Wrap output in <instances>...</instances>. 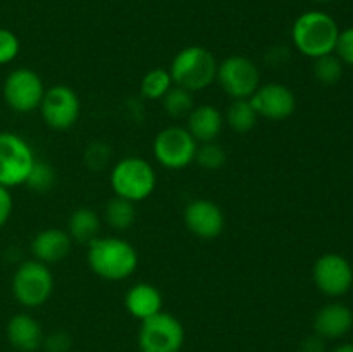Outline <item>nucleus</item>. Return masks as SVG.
Masks as SVG:
<instances>
[{"label":"nucleus","mask_w":353,"mask_h":352,"mask_svg":"<svg viewBox=\"0 0 353 352\" xmlns=\"http://www.w3.org/2000/svg\"><path fill=\"white\" fill-rule=\"evenodd\" d=\"M196 148L199 144L185 126H168L155 137L154 157L162 168L178 171L195 162Z\"/></svg>","instance_id":"6e6552de"},{"label":"nucleus","mask_w":353,"mask_h":352,"mask_svg":"<svg viewBox=\"0 0 353 352\" xmlns=\"http://www.w3.org/2000/svg\"><path fill=\"white\" fill-rule=\"evenodd\" d=\"M69 344H71L69 337L65 333H62V331L50 335L45 340V347H47L48 352H65L69 349Z\"/></svg>","instance_id":"2f4dec72"},{"label":"nucleus","mask_w":353,"mask_h":352,"mask_svg":"<svg viewBox=\"0 0 353 352\" xmlns=\"http://www.w3.org/2000/svg\"><path fill=\"white\" fill-rule=\"evenodd\" d=\"M259 121L257 110L252 106L250 99H236L233 100L226 110L224 116V123L236 133H248L255 128Z\"/></svg>","instance_id":"412c9836"},{"label":"nucleus","mask_w":353,"mask_h":352,"mask_svg":"<svg viewBox=\"0 0 353 352\" xmlns=\"http://www.w3.org/2000/svg\"><path fill=\"white\" fill-rule=\"evenodd\" d=\"M10 214H12V195L9 188L0 185V228L9 221Z\"/></svg>","instance_id":"7c9ffc66"},{"label":"nucleus","mask_w":353,"mask_h":352,"mask_svg":"<svg viewBox=\"0 0 353 352\" xmlns=\"http://www.w3.org/2000/svg\"><path fill=\"white\" fill-rule=\"evenodd\" d=\"M54 292V275L50 268L37 259L21 262L12 276V295L21 306L40 307Z\"/></svg>","instance_id":"39448f33"},{"label":"nucleus","mask_w":353,"mask_h":352,"mask_svg":"<svg viewBox=\"0 0 353 352\" xmlns=\"http://www.w3.org/2000/svg\"><path fill=\"white\" fill-rule=\"evenodd\" d=\"M217 61L212 52L200 45H190L174 55L169 68L176 86L195 93L205 90L216 81Z\"/></svg>","instance_id":"7ed1b4c3"},{"label":"nucleus","mask_w":353,"mask_h":352,"mask_svg":"<svg viewBox=\"0 0 353 352\" xmlns=\"http://www.w3.org/2000/svg\"><path fill=\"white\" fill-rule=\"evenodd\" d=\"M24 185L30 186L34 192H47L54 185V169L47 162L34 161L30 176H28Z\"/></svg>","instance_id":"bb28decb"},{"label":"nucleus","mask_w":353,"mask_h":352,"mask_svg":"<svg viewBox=\"0 0 353 352\" xmlns=\"http://www.w3.org/2000/svg\"><path fill=\"white\" fill-rule=\"evenodd\" d=\"M314 75H316L317 81L323 85H336L343 76V62L340 57L334 54L323 55L319 59H314Z\"/></svg>","instance_id":"393cba45"},{"label":"nucleus","mask_w":353,"mask_h":352,"mask_svg":"<svg viewBox=\"0 0 353 352\" xmlns=\"http://www.w3.org/2000/svg\"><path fill=\"white\" fill-rule=\"evenodd\" d=\"M162 304H164V300H162L161 290L145 282L133 285L124 295L126 311L140 321L161 313Z\"/></svg>","instance_id":"a211bd4d"},{"label":"nucleus","mask_w":353,"mask_h":352,"mask_svg":"<svg viewBox=\"0 0 353 352\" xmlns=\"http://www.w3.org/2000/svg\"><path fill=\"white\" fill-rule=\"evenodd\" d=\"M216 81L231 99H250L261 86V71L252 59L231 55L217 66Z\"/></svg>","instance_id":"1a4fd4ad"},{"label":"nucleus","mask_w":353,"mask_h":352,"mask_svg":"<svg viewBox=\"0 0 353 352\" xmlns=\"http://www.w3.org/2000/svg\"><path fill=\"white\" fill-rule=\"evenodd\" d=\"M334 52H336L341 62L353 66V28H347V30L340 31Z\"/></svg>","instance_id":"c85d7f7f"},{"label":"nucleus","mask_w":353,"mask_h":352,"mask_svg":"<svg viewBox=\"0 0 353 352\" xmlns=\"http://www.w3.org/2000/svg\"><path fill=\"white\" fill-rule=\"evenodd\" d=\"M186 230L203 240L217 238L224 230V213L214 200L195 199L188 202L183 213Z\"/></svg>","instance_id":"4468645a"},{"label":"nucleus","mask_w":353,"mask_h":352,"mask_svg":"<svg viewBox=\"0 0 353 352\" xmlns=\"http://www.w3.org/2000/svg\"><path fill=\"white\" fill-rule=\"evenodd\" d=\"M107 159H109V147L103 144H93L88 147V152H86V161L92 168L100 169L105 166Z\"/></svg>","instance_id":"c756f323"},{"label":"nucleus","mask_w":353,"mask_h":352,"mask_svg":"<svg viewBox=\"0 0 353 352\" xmlns=\"http://www.w3.org/2000/svg\"><path fill=\"white\" fill-rule=\"evenodd\" d=\"M100 231V217L95 211L88 207H79L69 216L68 233L71 240L81 242V244H90L99 237Z\"/></svg>","instance_id":"aec40b11"},{"label":"nucleus","mask_w":353,"mask_h":352,"mask_svg":"<svg viewBox=\"0 0 353 352\" xmlns=\"http://www.w3.org/2000/svg\"><path fill=\"white\" fill-rule=\"evenodd\" d=\"M302 352H324L323 338H321L319 335L307 338L302 345Z\"/></svg>","instance_id":"473e14b6"},{"label":"nucleus","mask_w":353,"mask_h":352,"mask_svg":"<svg viewBox=\"0 0 353 352\" xmlns=\"http://www.w3.org/2000/svg\"><path fill=\"white\" fill-rule=\"evenodd\" d=\"M134 217H137L134 202L121 199V197H114V199L107 204L105 221L109 223L110 228H114V230H128V228L134 223Z\"/></svg>","instance_id":"5701e85b"},{"label":"nucleus","mask_w":353,"mask_h":352,"mask_svg":"<svg viewBox=\"0 0 353 352\" xmlns=\"http://www.w3.org/2000/svg\"><path fill=\"white\" fill-rule=\"evenodd\" d=\"M162 107H164L165 114H168L169 117H172V119L186 117L192 113L193 107H195L193 93L181 88V86L172 85V88L162 97Z\"/></svg>","instance_id":"b1692460"},{"label":"nucleus","mask_w":353,"mask_h":352,"mask_svg":"<svg viewBox=\"0 0 353 352\" xmlns=\"http://www.w3.org/2000/svg\"><path fill=\"white\" fill-rule=\"evenodd\" d=\"M72 240L69 233L62 228H47L34 235L31 240V254L33 259L43 264H57L71 252Z\"/></svg>","instance_id":"2eb2a0df"},{"label":"nucleus","mask_w":353,"mask_h":352,"mask_svg":"<svg viewBox=\"0 0 353 352\" xmlns=\"http://www.w3.org/2000/svg\"><path fill=\"white\" fill-rule=\"evenodd\" d=\"M7 338L17 351L34 352L43 342V333L40 323L33 316L19 313L7 323Z\"/></svg>","instance_id":"6ab92c4d"},{"label":"nucleus","mask_w":353,"mask_h":352,"mask_svg":"<svg viewBox=\"0 0 353 352\" xmlns=\"http://www.w3.org/2000/svg\"><path fill=\"white\" fill-rule=\"evenodd\" d=\"M172 78L169 75V69L154 68L141 78L140 93L147 100H162V97L172 88Z\"/></svg>","instance_id":"4be33fe9"},{"label":"nucleus","mask_w":353,"mask_h":352,"mask_svg":"<svg viewBox=\"0 0 353 352\" xmlns=\"http://www.w3.org/2000/svg\"><path fill=\"white\" fill-rule=\"evenodd\" d=\"M86 261L97 276L121 282L137 271L138 252L134 245L121 237H97L88 244Z\"/></svg>","instance_id":"f257e3e1"},{"label":"nucleus","mask_w":353,"mask_h":352,"mask_svg":"<svg viewBox=\"0 0 353 352\" xmlns=\"http://www.w3.org/2000/svg\"><path fill=\"white\" fill-rule=\"evenodd\" d=\"M195 161L199 162V166H202L203 169H219L223 168L224 162H226V152L221 145H217L216 141H209V144H199L196 148Z\"/></svg>","instance_id":"a878e982"},{"label":"nucleus","mask_w":353,"mask_h":352,"mask_svg":"<svg viewBox=\"0 0 353 352\" xmlns=\"http://www.w3.org/2000/svg\"><path fill=\"white\" fill-rule=\"evenodd\" d=\"M30 144L12 131H0V185L6 188L24 185L34 164Z\"/></svg>","instance_id":"423d86ee"},{"label":"nucleus","mask_w":353,"mask_h":352,"mask_svg":"<svg viewBox=\"0 0 353 352\" xmlns=\"http://www.w3.org/2000/svg\"><path fill=\"white\" fill-rule=\"evenodd\" d=\"M224 126V116L217 107L210 106V104H202V106H195L192 113L186 116V130L190 131L196 144H209V141H216L219 137L221 130Z\"/></svg>","instance_id":"dca6fc26"},{"label":"nucleus","mask_w":353,"mask_h":352,"mask_svg":"<svg viewBox=\"0 0 353 352\" xmlns=\"http://www.w3.org/2000/svg\"><path fill=\"white\" fill-rule=\"evenodd\" d=\"M312 278L317 290L327 297H341L352 289V264L340 254H324L316 261Z\"/></svg>","instance_id":"f8f14e48"},{"label":"nucleus","mask_w":353,"mask_h":352,"mask_svg":"<svg viewBox=\"0 0 353 352\" xmlns=\"http://www.w3.org/2000/svg\"><path fill=\"white\" fill-rule=\"evenodd\" d=\"M333 352H353V344H343L338 345Z\"/></svg>","instance_id":"72a5a7b5"},{"label":"nucleus","mask_w":353,"mask_h":352,"mask_svg":"<svg viewBox=\"0 0 353 352\" xmlns=\"http://www.w3.org/2000/svg\"><path fill=\"white\" fill-rule=\"evenodd\" d=\"M21 43L14 31L0 28V66L10 64L19 55Z\"/></svg>","instance_id":"cd10ccee"},{"label":"nucleus","mask_w":353,"mask_h":352,"mask_svg":"<svg viewBox=\"0 0 353 352\" xmlns=\"http://www.w3.org/2000/svg\"><path fill=\"white\" fill-rule=\"evenodd\" d=\"M45 90L47 88L38 72L28 68H17L6 76L2 93L9 109L19 114H30L40 107Z\"/></svg>","instance_id":"9d476101"},{"label":"nucleus","mask_w":353,"mask_h":352,"mask_svg":"<svg viewBox=\"0 0 353 352\" xmlns=\"http://www.w3.org/2000/svg\"><path fill=\"white\" fill-rule=\"evenodd\" d=\"M254 109L259 117L269 121H285L295 113L296 97L292 90L281 83H268L261 85L257 92L250 97Z\"/></svg>","instance_id":"ddd939ff"},{"label":"nucleus","mask_w":353,"mask_h":352,"mask_svg":"<svg viewBox=\"0 0 353 352\" xmlns=\"http://www.w3.org/2000/svg\"><path fill=\"white\" fill-rule=\"evenodd\" d=\"M185 342V328L171 313L154 314L141 321L138 333L140 352H179Z\"/></svg>","instance_id":"0eeeda50"},{"label":"nucleus","mask_w":353,"mask_h":352,"mask_svg":"<svg viewBox=\"0 0 353 352\" xmlns=\"http://www.w3.org/2000/svg\"><path fill=\"white\" fill-rule=\"evenodd\" d=\"M353 326V313L350 307L340 302L326 304L317 311L314 317V330L321 338H340Z\"/></svg>","instance_id":"f3484780"},{"label":"nucleus","mask_w":353,"mask_h":352,"mask_svg":"<svg viewBox=\"0 0 353 352\" xmlns=\"http://www.w3.org/2000/svg\"><path fill=\"white\" fill-rule=\"evenodd\" d=\"M314 2H319V3H327V2H334V0H314Z\"/></svg>","instance_id":"f704fd0d"},{"label":"nucleus","mask_w":353,"mask_h":352,"mask_svg":"<svg viewBox=\"0 0 353 352\" xmlns=\"http://www.w3.org/2000/svg\"><path fill=\"white\" fill-rule=\"evenodd\" d=\"M38 109L48 128L64 131L78 123L81 114V100L71 86L55 85L45 90Z\"/></svg>","instance_id":"9b49d317"},{"label":"nucleus","mask_w":353,"mask_h":352,"mask_svg":"<svg viewBox=\"0 0 353 352\" xmlns=\"http://www.w3.org/2000/svg\"><path fill=\"white\" fill-rule=\"evenodd\" d=\"M338 37V23L323 10H307L300 14L292 28L293 45L300 54L310 59L334 54Z\"/></svg>","instance_id":"f03ea898"},{"label":"nucleus","mask_w":353,"mask_h":352,"mask_svg":"<svg viewBox=\"0 0 353 352\" xmlns=\"http://www.w3.org/2000/svg\"><path fill=\"white\" fill-rule=\"evenodd\" d=\"M157 176L150 162L143 157L130 155L116 162L110 171V186L116 197L130 202H141L154 193Z\"/></svg>","instance_id":"20e7f679"}]
</instances>
